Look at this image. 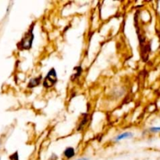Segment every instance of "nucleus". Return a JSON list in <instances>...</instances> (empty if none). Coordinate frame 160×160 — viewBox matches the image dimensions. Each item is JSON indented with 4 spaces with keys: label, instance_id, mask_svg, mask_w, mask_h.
Listing matches in <instances>:
<instances>
[{
    "label": "nucleus",
    "instance_id": "nucleus-1",
    "mask_svg": "<svg viewBox=\"0 0 160 160\" xmlns=\"http://www.w3.org/2000/svg\"><path fill=\"white\" fill-rule=\"evenodd\" d=\"M56 70H54V68H52V69H51V70L49 71V74H47L46 79H45L44 86L46 87V88H51V87H52L56 83Z\"/></svg>",
    "mask_w": 160,
    "mask_h": 160
},
{
    "label": "nucleus",
    "instance_id": "nucleus-2",
    "mask_svg": "<svg viewBox=\"0 0 160 160\" xmlns=\"http://www.w3.org/2000/svg\"><path fill=\"white\" fill-rule=\"evenodd\" d=\"M34 40V35L32 33V31H29L25 36L23 38L22 41L21 42V48L24 49H28L32 47V41Z\"/></svg>",
    "mask_w": 160,
    "mask_h": 160
},
{
    "label": "nucleus",
    "instance_id": "nucleus-3",
    "mask_svg": "<svg viewBox=\"0 0 160 160\" xmlns=\"http://www.w3.org/2000/svg\"><path fill=\"white\" fill-rule=\"evenodd\" d=\"M75 155V151L74 148L72 147L66 148L64 151V155L65 157H66L67 158H71L74 156Z\"/></svg>",
    "mask_w": 160,
    "mask_h": 160
},
{
    "label": "nucleus",
    "instance_id": "nucleus-4",
    "mask_svg": "<svg viewBox=\"0 0 160 160\" xmlns=\"http://www.w3.org/2000/svg\"><path fill=\"white\" fill-rule=\"evenodd\" d=\"M132 136H133V133H131V132H125V133H121V134L118 135L117 137H116V138H115L114 140L116 141H121V140H123V139H126V138H131Z\"/></svg>",
    "mask_w": 160,
    "mask_h": 160
},
{
    "label": "nucleus",
    "instance_id": "nucleus-5",
    "mask_svg": "<svg viewBox=\"0 0 160 160\" xmlns=\"http://www.w3.org/2000/svg\"><path fill=\"white\" fill-rule=\"evenodd\" d=\"M152 130V132H158L159 130V127H152V128L150 129Z\"/></svg>",
    "mask_w": 160,
    "mask_h": 160
},
{
    "label": "nucleus",
    "instance_id": "nucleus-6",
    "mask_svg": "<svg viewBox=\"0 0 160 160\" xmlns=\"http://www.w3.org/2000/svg\"><path fill=\"white\" fill-rule=\"evenodd\" d=\"M77 160H88V158H79Z\"/></svg>",
    "mask_w": 160,
    "mask_h": 160
},
{
    "label": "nucleus",
    "instance_id": "nucleus-7",
    "mask_svg": "<svg viewBox=\"0 0 160 160\" xmlns=\"http://www.w3.org/2000/svg\"><path fill=\"white\" fill-rule=\"evenodd\" d=\"M0 160H1V157H0Z\"/></svg>",
    "mask_w": 160,
    "mask_h": 160
}]
</instances>
